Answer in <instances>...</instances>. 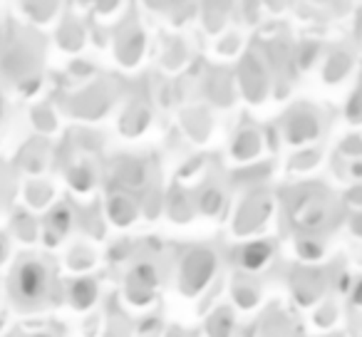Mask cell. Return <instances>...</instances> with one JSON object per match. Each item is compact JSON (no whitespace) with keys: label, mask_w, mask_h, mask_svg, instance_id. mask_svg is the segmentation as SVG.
<instances>
[{"label":"cell","mask_w":362,"mask_h":337,"mask_svg":"<svg viewBox=\"0 0 362 337\" xmlns=\"http://www.w3.org/2000/svg\"><path fill=\"white\" fill-rule=\"evenodd\" d=\"M169 337H181V335H179V332H171V335H169Z\"/></svg>","instance_id":"17"},{"label":"cell","mask_w":362,"mask_h":337,"mask_svg":"<svg viewBox=\"0 0 362 337\" xmlns=\"http://www.w3.org/2000/svg\"><path fill=\"white\" fill-rule=\"evenodd\" d=\"M146 124H149V112L146 110H132L124 117V131H129V134H139Z\"/></svg>","instance_id":"13"},{"label":"cell","mask_w":362,"mask_h":337,"mask_svg":"<svg viewBox=\"0 0 362 337\" xmlns=\"http://www.w3.org/2000/svg\"><path fill=\"white\" fill-rule=\"evenodd\" d=\"M141 47H144V35H141L136 28L129 32L124 30V35L117 42V55H119V60L124 62V65H134L141 55Z\"/></svg>","instance_id":"6"},{"label":"cell","mask_w":362,"mask_h":337,"mask_svg":"<svg viewBox=\"0 0 362 337\" xmlns=\"http://www.w3.org/2000/svg\"><path fill=\"white\" fill-rule=\"evenodd\" d=\"M233 317L226 307H218L211 317H209V337H228L231 335Z\"/></svg>","instance_id":"9"},{"label":"cell","mask_w":362,"mask_h":337,"mask_svg":"<svg viewBox=\"0 0 362 337\" xmlns=\"http://www.w3.org/2000/svg\"><path fill=\"white\" fill-rule=\"evenodd\" d=\"M184 124L189 126V131H192L197 139H204V136H209V126H211V122H209V117L204 114L202 110H192L187 117H184Z\"/></svg>","instance_id":"11"},{"label":"cell","mask_w":362,"mask_h":337,"mask_svg":"<svg viewBox=\"0 0 362 337\" xmlns=\"http://www.w3.org/2000/svg\"><path fill=\"white\" fill-rule=\"evenodd\" d=\"M352 231H355V233H360V236H362V211L357 213L355 218H352Z\"/></svg>","instance_id":"15"},{"label":"cell","mask_w":362,"mask_h":337,"mask_svg":"<svg viewBox=\"0 0 362 337\" xmlns=\"http://www.w3.org/2000/svg\"><path fill=\"white\" fill-rule=\"evenodd\" d=\"M268 337H273V335H268Z\"/></svg>","instance_id":"18"},{"label":"cell","mask_w":362,"mask_h":337,"mask_svg":"<svg viewBox=\"0 0 362 337\" xmlns=\"http://www.w3.org/2000/svg\"><path fill=\"white\" fill-rule=\"evenodd\" d=\"M151 290H154V276H151V268H136L129 276V283H127V292H129L132 302L141 305L151 297Z\"/></svg>","instance_id":"5"},{"label":"cell","mask_w":362,"mask_h":337,"mask_svg":"<svg viewBox=\"0 0 362 337\" xmlns=\"http://www.w3.org/2000/svg\"><path fill=\"white\" fill-rule=\"evenodd\" d=\"M261 151V136H258L256 129H241V134L233 141V154L238 159H251Z\"/></svg>","instance_id":"7"},{"label":"cell","mask_w":362,"mask_h":337,"mask_svg":"<svg viewBox=\"0 0 362 337\" xmlns=\"http://www.w3.org/2000/svg\"><path fill=\"white\" fill-rule=\"evenodd\" d=\"M283 134L293 141V144H300L305 139H313L317 134V117L310 107H296L291 110V114L283 119Z\"/></svg>","instance_id":"3"},{"label":"cell","mask_w":362,"mask_h":337,"mask_svg":"<svg viewBox=\"0 0 362 337\" xmlns=\"http://www.w3.org/2000/svg\"><path fill=\"white\" fill-rule=\"evenodd\" d=\"M347 117L352 122H362V80L357 85V90L352 92L350 102H347Z\"/></svg>","instance_id":"14"},{"label":"cell","mask_w":362,"mask_h":337,"mask_svg":"<svg viewBox=\"0 0 362 337\" xmlns=\"http://www.w3.org/2000/svg\"><path fill=\"white\" fill-rule=\"evenodd\" d=\"M214 266H216V261H214V253L209 248H197L189 253L181 263V290L187 295H197L214 276Z\"/></svg>","instance_id":"1"},{"label":"cell","mask_w":362,"mask_h":337,"mask_svg":"<svg viewBox=\"0 0 362 337\" xmlns=\"http://www.w3.org/2000/svg\"><path fill=\"white\" fill-rule=\"evenodd\" d=\"M357 28H360V37H362V16H360V23H357Z\"/></svg>","instance_id":"16"},{"label":"cell","mask_w":362,"mask_h":337,"mask_svg":"<svg viewBox=\"0 0 362 337\" xmlns=\"http://www.w3.org/2000/svg\"><path fill=\"white\" fill-rule=\"evenodd\" d=\"M238 80H241V90L243 95L251 102H261L268 92V82H271V75H268V67L256 52H248L243 57L241 67H238Z\"/></svg>","instance_id":"2"},{"label":"cell","mask_w":362,"mask_h":337,"mask_svg":"<svg viewBox=\"0 0 362 337\" xmlns=\"http://www.w3.org/2000/svg\"><path fill=\"white\" fill-rule=\"evenodd\" d=\"M268 199L263 196H248L241 203V211L236 213V231L238 233H251L261 226L268 218Z\"/></svg>","instance_id":"4"},{"label":"cell","mask_w":362,"mask_h":337,"mask_svg":"<svg viewBox=\"0 0 362 337\" xmlns=\"http://www.w3.org/2000/svg\"><path fill=\"white\" fill-rule=\"evenodd\" d=\"M271 258V246L268 243H251L248 248H243V266L256 271L263 263Z\"/></svg>","instance_id":"10"},{"label":"cell","mask_w":362,"mask_h":337,"mask_svg":"<svg viewBox=\"0 0 362 337\" xmlns=\"http://www.w3.org/2000/svg\"><path fill=\"white\" fill-rule=\"evenodd\" d=\"M347 67H350V57H347L345 52H335L325 65V80H330V82L340 80L347 72Z\"/></svg>","instance_id":"12"},{"label":"cell","mask_w":362,"mask_h":337,"mask_svg":"<svg viewBox=\"0 0 362 337\" xmlns=\"http://www.w3.org/2000/svg\"><path fill=\"white\" fill-rule=\"evenodd\" d=\"M209 97H211L216 105H228L231 102V82L226 80V75H221V70L209 80Z\"/></svg>","instance_id":"8"}]
</instances>
